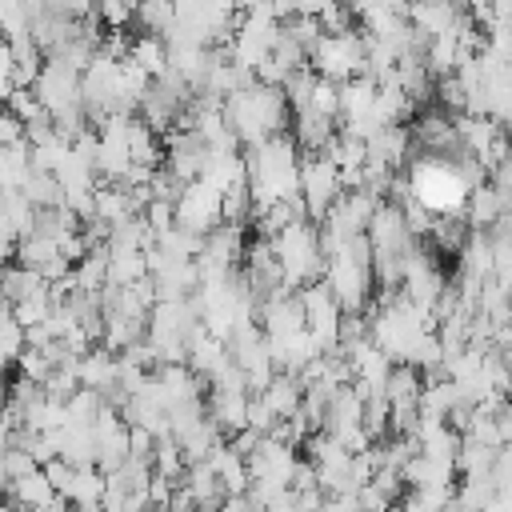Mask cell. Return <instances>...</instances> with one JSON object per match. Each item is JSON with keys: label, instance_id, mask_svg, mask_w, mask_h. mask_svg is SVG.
Listing matches in <instances>:
<instances>
[{"label": "cell", "instance_id": "30bf717a", "mask_svg": "<svg viewBox=\"0 0 512 512\" xmlns=\"http://www.w3.org/2000/svg\"><path fill=\"white\" fill-rule=\"evenodd\" d=\"M40 512H72V508H68V504H64V500H60V496H56V500H48V504H44V508H40Z\"/></svg>", "mask_w": 512, "mask_h": 512}, {"label": "cell", "instance_id": "52a82bcc", "mask_svg": "<svg viewBox=\"0 0 512 512\" xmlns=\"http://www.w3.org/2000/svg\"><path fill=\"white\" fill-rule=\"evenodd\" d=\"M280 32H284L292 44H300L304 52H312V44L320 40V24H316V16H304V12L288 16V20L280 24Z\"/></svg>", "mask_w": 512, "mask_h": 512}, {"label": "cell", "instance_id": "7a4b0ae2", "mask_svg": "<svg viewBox=\"0 0 512 512\" xmlns=\"http://www.w3.org/2000/svg\"><path fill=\"white\" fill-rule=\"evenodd\" d=\"M340 192H344V184H340V168H336V164H328L324 156H300L296 196H300V204H304V212H308L312 224L328 212V204H332Z\"/></svg>", "mask_w": 512, "mask_h": 512}, {"label": "cell", "instance_id": "277c9868", "mask_svg": "<svg viewBox=\"0 0 512 512\" xmlns=\"http://www.w3.org/2000/svg\"><path fill=\"white\" fill-rule=\"evenodd\" d=\"M4 488H8V504H12L16 512H40L48 500H56V492H52V484H48V476H44L40 468L28 472V476L8 480Z\"/></svg>", "mask_w": 512, "mask_h": 512}, {"label": "cell", "instance_id": "9c48e42d", "mask_svg": "<svg viewBox=\"0 0 512 512\" xmlns=\"http://www.w3.org/2000/svg\"><path fill=\"white\" fill-rule=\"evenodd\" d=\"M336 0H296V12H304V16H320L324 8H332Z\"/></svg>", "mask_w": 512, "mask_h": 512}, {"label": "cell", "instance_id": "ba28073f", "mask_svg": "<svg viewBox=\"0 0 512 512\" xmlns=\"http://www.w3.org/2000/svg\"><path fill=\"white\" fill-rule=\"evenodd\" d=\"M0 144H24V124L8 108H0Z\"/></svg>", "mask_w": 512, "mask_h": 512}, {"label": "cell", "instance_id": "7c38bea8", "mask_svg": "<svg viewBox=\"0 0 512 512\" xmlns=\"http://www.w3.org/2000/svg\"><path fill=\"white\" fill-rule=\"evenodd\" d=\"M252 4H260V0H232V8H236V12H248Z\"/></svg>", "mask_w": 512, "mask_h": 512}, {"label": "cell", "instance_id": "8992f818", "mask_svg": "<svg viewBox=\"0 0 512 512\" xmlns=\"http://www.w3.org/2000/svg\"><path fill=\"white\" fill-rule=\"evenodd\" d=\"M28 172H32L28 144H0V192H20Z\"/></svg>", "mask_w": 512, "mask_h": 512}, {"label": "cell", "instance_id": "3957f363", "mask_svg": "<svg viewBox=\"0 0 512 512\" xmlns=\"http://www.w3.org/2000/svg\"><path fill=\"white\" fill-rule=\"evenodd\" d=\"M172 224H180V228H188L196 236H208L220 224V192L208 188L204 180L184 184V192L172 204Z\"/></svg>", "mask_w": 512, "mask_h": 512}, {"label": "cell", "instance_id": "5b68a950", "mask_svg": "<svg viewBox=\"0 0 512 512\" xmlns=\"http://www.w3.org/2000/svg\"><path fill=\"white\" fill-rule=\"evenodd\" d=\"M468 236H472V228L464 224V216H432V224H428L432 248L436 252H448V256H456L468 244Z\"/></svg>", "mask_w": 512, "mask_h": 512}, {"label": "cell", "instance_id": "8fae6325", "mask_svg": "<svg viewBox=\"0 0 512 512\" xmlns=\"http://www.w3.org/2000/svg\"><path fill=\"white\" fill-rule=\"evenodd\" d=\"M4 404H8V380H4V372H0V412H4Z\"/></svg>", "mask_w": 512, "mask_h": 512}, {"label": "cell", "instance_id": "6da1fadb", "mask_svg": "<svg viewBox=\"0 0 512 512\" xmlns=\"http://www.w3.org/2000/svg\"><path fill=\"white\" fill-rule=\"evenodd\" d=\"M268 244H272L276 268H280V284H284L288 292H300L304 284L320 280L328 256L320 252V240H316V224H312V220L276 232Z\"/></svg>", "mask_w": 512, "mask_h": 512}]
</instances>
